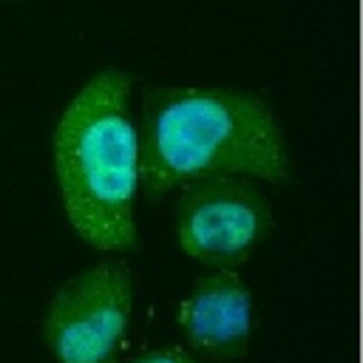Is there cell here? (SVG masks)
Wrapping results in <instances>:
<instances>
[{
  "instance_id": "1",
  "label": "cell",
  "mask_w": 363,
  "mask_h": 363,
  "mask_svg": "<svg viewBox=\"0 0 363 363\" xmlns=\"http://www.w3.org/2000/svg\"><path fill=\"white\" fill-rule=\"evenodd\" d=\"M139 190L156 201L218 173L272 184L289 179V153L272 108L247 91L218 85H153L142 94Z\"/></svg>"
},
{
  "instance_id": "2",
  "label": "cell",
  "mask_w": 363,
  "mask_h": 363,
  "mask_svg": "<svg viewBox=\"0 0 363 363\" xmlns=\"http://www.w3.org/2000/svg\"><path fill=\"white\" fill-rule=\"evenodd\" d=\"M133 77L102 68L62 108L54 128V176L71 230L99 252L139 250V130Z\"/></svg>"
},
{
  "instance_id": "3",
  "label": "cell",
  "mask_w": 363,
  "mask_h": 363,
  "mask_svg": "<svg viewBox=\"0 0 363 363\" xmlns=\"http://www.w3.org/2000/svg\"><path fill=\"white\" fill-rule=\"evenodd\" d=\"M176 190V244L207 269H235L275 227L272 204L250 176L218 173Z\"/></svg>"
},
{
  "instance_id": "4",
  "label": "cell",
  "mask_w": 363,
  "mask_h": 363,
  "mask_svg": "<svg viewBox=\"0 0 363 363\" xmlns=\"http://www.w3.org/2000/svg\"><path fill=\"white\" fill-rule=\"evenodd\" d=\"M133 315V272L119 255L71 275L45 303L43 343L57 363H113Z\"/></svg>"
},
{
  "instance_id": "5",
  "label": "cell",
  "mask_w": 363,
  "mask_h": 363,
  "mask_svg": "<svg viewBox=\"0 0 363 363\" xmlns=\"http://www.w3.org/2000/svg\"><path fill=\"white\" fill-rule=\"evenodd\" d=\"M176 323L187 352L213 363L238 360L247 354L255 326L252 292L235 269H210L179 303Z\"/></svg>"
},
{
  "instance_id": "6",
  "label": "cell",
  "mask_w": 363,
  "mask_h": 363,
  "mask_svg": "<svg viewBox=\"0 0 363 363\" xmlns=\"http://www.w3.org/2000/svg\"><path fill=\"white\" fill-rule=\"evenodd\" d=\"M130 363H201L193 352L179 349V346H167V349H150L145 354H139Z\"/></svg>"
}]
</instances>
